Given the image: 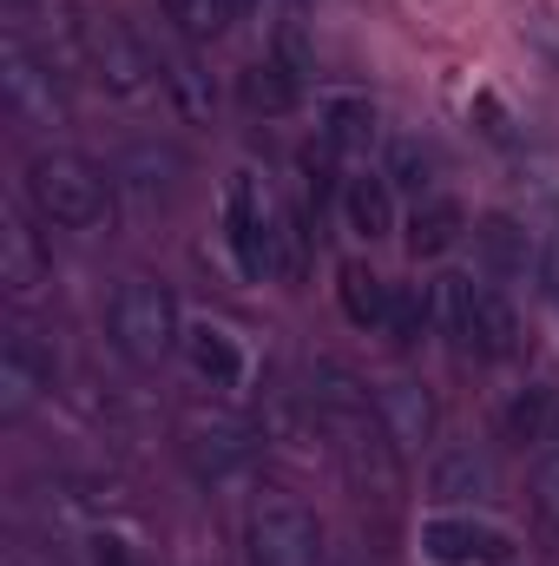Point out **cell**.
<instances>
[{
  "mask_svg": "<svg viewBox=\"0 0 559 566\" xmlns=\"http://www.w3.org/2000/svg\"><path fill=\"white\" fill-rule=\"evenodd\" d=\"M20 191H27V211L60 231H99L113 218V178L86 151H33Z\"/></svg>",
  "mask_w": 559,
  "mask_h": 566,
  "instance_id": "obj_1",
  "label": "cell"
},
{
  "mask_svg": "<svg viewBox=\"0 0 559 566\" xmlns=\"http://www.w3.org/2000/svg\"><path fill=\"white\" fill-rule=\"evenodd\" d=\"M106 336L133 369H158L171 349H184V323H178V296L158 277H126L113 290L106 310Z\"/></svg>",
  "mask_w": 559,
  "mask_h": 566,
  "instance_id": "obj_2",
  "label": "cell"
},
{
  "mask_svg": "<svg viewBox=\"0 0 559 566\" xmlns=\"http://www.w3.org/2000/svg\"><path fill=\"white\" fill-rule=\"evenodd\" d=\"M277 231H283V211L264 185V171L238 165L231 185H224V244H231V264L244 283H264V277H283L277 264Z\"/></svg>",
  "mask_w": 559,
  "mask_h": 566,
  "instance_id": "obj_3",
  "label": "cell"
},
{
  "mask_svg": "<svg viewBox=\"0 0 559 566\" xmlns=\"http://www.w3.org/2000/svg\"><path fill=\"white\" fill-rule=\"evenodd\" d=\"M244 547H251V566H323V527L303 501L264 494L244 514Z\"/></svg>",
  "mask_w": 559,
  "mask_h": 566,
  "instance_id": "obj_4",
  "label": "cell"
},
{
  "mask_svg": "<svg viewBox=\"0 0 559 566\" xmlns=\"http://www.w3.org/2000/svg\"><path fill=\"white\" fill-rule=\"evenodd\" d=\"M0 93H7V113H13L20 126H40V133H60V126H66L60 66L40 60L20 33H7V46H0Z\"/></svg>",
  "mask_w": 559,
  "mask_h": 566,
  "instance_id": "obj_5",
  "label": "cell"
},
{
  "mask_svg": "<svg viewBox=\"0 0 559 566\" xmlns=\"http://www.w3.org/2000/svg\"><path fill=\"white\" fill-rule=\"evenodd\" d=\"M86 73L113 99H139L158 66H151V46H145L119 13H86Z\"/></svg>",
  "mask_w": 559,
  "mask_h": 566,
  "instance_id": "obj_6",
  "label": "cell"
},
{
  "mask_svg": "<svg viewBox=\"0 0 559 566\" xmlns=\"http://www.w3.org/2000/svg\"><path fill=\"white\" fill-rule=\"evenodd\" d=\"M178 448H184V468H191L198 481H224V474H238V468L257 461L264 434L244 422V416H224V409H218V416H184Z\"/></svg>",
  "mask_w": 559,
  "mask_h": 566,
  "instance_id": "obj_7",
  "label": "cell"
},
{
  "mask_svg": "<svg viewBox=\"0 0 559 566\" xmlns=\"http://www.w3.org/2000/svg\"><path fill=\"white\" fill-rule=\"evenodd\" d=\"M336 441H342V474L362 501H402V448L389 428L356 416V422H336Z\"/></svg>",
  "mask_w": 559,
  "mask_h": 566,
  "instance_id": "obj_8",
  "label": "cell"
},
{
  "mask_svg": "<svg viewBox=\"0 0 559 566\" xmlns=\"http://www.w3.org/2000/svg\"><path fill=\"white\" fill-rule=\"evenodd\" d=\"M421 560L434 566H507L514 560V534L494 527V521H474L461 507L421 521Z\"/></svg>",
  "mask_w": 559,
  "mask_h": 566,
  "instance_id": "obj_9",
  "label": "cell"
},
{
  "mask_svg": "<svg viewBox=\"0 0 559 566\" xmlns=\"http://www.w3.org/2000/svg\"><path fill=\"white\" fill-rule=\"evenodd\" d=\"M53 389V349L40 343V329L13 323L0 336V422H27V409Z\"/></svg>",
  "mask_w": 559,
  "mask_h": 566,
  "instance_id": "obj_10",
  "label": "cell"
},
{
  "mask_svg": "<svg viewBox=\"0 0 559 566\" xmlns=\"http://www.w3.org/2000/svg\"><path fill=\"white\" fill-rule=\"evenodd\" d=\"M46 283H53V251L40 244L33 218L20 205H7L0 211V290H7V303L27 310V303L46 296Z\"/></svg>",
  "mask_w": 559,
  "mask_h": 566,
  "instance_id": "obj_11",
  "label": "cell"
},
{
  "mask_svg": "<svg viewBox=\"0 0 559 566\" xmlns=\"http://www.w3.org/2000/svg\"><path fill=\"white\" fill-rule=\"evenodd\" d=\"M376 422L395 434V448H402V454H409V448H428V441H434V428H441L434 389H428L421 376H389V382L376 389Z\"/></svg>",
  "mask_w": 559,
  "mask_h": 566,
  "instance_id": "obj_12",
  "label": "cell"
},
{
  "mask_svg": "<svg viewBox=\"0 0 559 566\" xmlns=\"http://www.w3.org/2000/svg\"><path fill=\"white\" fill-rule=\"evenodd\" d=\"M316 139L329 145L336 158H362L369 145L382 139V113L369 93H323L316 99Z\"/></svg>",
  "mask_w": 559,
  "mask_h": 566,
  "instance_id": "obj_13",
  "label": "cell"
},
{
  "mask_svg": "<svg viewBox=\"0 0 559 566\" xmlns=\"http://www.w3.org/2000/svg\"><path fill=\"white\" fill-rule=\"evenodd\" d=\"M474 258H481V271H487V277L520 283V277H534L540 244H534V231H527L520 218L494 211V218H481V224H474Z\"/></svg>",
  "mask_w": 559,
  "mask_h": 566,
  "instance_id": "obj_14",
  "label": "cell"
},
{
  "mask_svg": "<svg viewBox=\"0 0 559 566\" xmlns=\"http://www.w3.org/2000/svg\"><path fill=\"white\" fill-rule=\"evenodd\" d=\"M184 363H191V376L211 382V389H244V376H251L244 343H238L224 323H211V316L184 329Z\"/></svg>",
  "mask_w": 559,
  "mask_h": 566,
  "instance_id": "obj_15",
  "label": "cell"
},
{
  "mask_svg": "<svg viewBox=\"0 0 559 566\" xmlns=\"http://www.w3.org/2000/svg\"><path fill=\"white\" fill-rule=\"evenodd\" d=\"M494 494V461L487 454H474V448H447L434 468H428V501L434 507H481Z\"/></svg>",
  "mask_w": 559,
  "mask_h": 566,
  "instance_id": "obj_16",
  "label": "cell"
},
{
  "mask_svg": "<svg viewBox=\"0 0 559 566\" xmlns=\"http://www.w3.org/2000/svg\"><path fill=\"white\" fill-rule=\"evenodd\" d=\"M184 171H191V165H184L171 145H151V139L133 145V151L119 158V185L139 198L145 211H151V205H171V198L184 191Z\"/></svg>",
  "mask_w": 559,
  "mask_h": 566,
  "instance_id": "obj_17",
  "label": "cell"
},
{
  "mask_svg": "<svg viewBox=\"0 0 559 566\" xmlns=\"http://www.w3.org/2000/svg\"><path fill=\"white\" fill-rule=\"evenodd\" d=\"M342 224H349L362 244H382V238L395 231V185L376 178V171L342 178Z\"/></svg>",
  "mask_w": 559,
  "mask_h": 566,
  "instance_id": "obj_18",
  "label": "cell"
},
{
  "mask_svg": "<svg viewBox=\"0 0 559 566\" xmlns=\"http://www.w3.org/2000/svg\"><path fill=\"white\" fill-rule=\"evenodd\" d=\"M520 349V310L500 296V290H487V283H474V329H467V356H487V363H507Z\"/></svg>",
  "mask_w": 559,
  "mask_h": 566,
  "instance_id": "obj_19",
  "label": "cell"
},
{
  "mask_svg": "<svg viewBox=\"0 0 559 566\" xmlns=\"http://www.w3.org/2000/svg\"><path fill=\"white\" fill-rule=\"evenodd\" d=\"M336 303H342V316H349L356 329H389V303H395V290L376 277L362 258H349V264L336 271Z\"/></svg>",
  "mask_w": 559,
  "mask_h": 566,
  "instance_id": "obj_20",
  "label": "cell"
},
{
  "mask_svg": "<svg viewBox=\"0 0 559 566\" xmlns=\"http://www.w3.org/2000/svg\"><path fill=\"white\" fill-rule=\"evenodd\" d=\"M467 238V211H461V198H421L415 218H409V251L415 258H447L454 244Z\"/></svg>",
  "mask_w": 559,
  "mask_h": 566,
  "instance_id": "obj_21",
  "label": "cell"
},
{
  "mask_svg": "<svg viewBox=\"0 0 559 566\" xmlns=\"http://www.w3.org/2000/svg\"><path fill=\"white\" fill-rule=\"evenodd\" d=\"M309 409H316V422H356V416H369V389L342 369V363H316L309 369Z\"/></svg>",
  "mask_w": 559,
  "mask_h": 566,
  "instance_id": "obj_22",
  "label": "cell"
},
{
  "mask_svg": "<svg viewBox=\"0 0 559 566\" xmlns=\"http://www.w3.org/2000/svg\"><path fill=\"white\" fill-rule=\"evenodd\" d=\"M296 93H303V80H296V73H283L277 60H257V66H244V73H238V99H244V113L283 119V113L296 106Z\"/></svg>",
  "mask_w": 559,
  "mask_h": 566,
  "instance_id": "obj_23",
  "label": "cell"
},
{
  "mask_svg": "<svg viewBox=\"0 0 559 566\" xmlns=\"http://www.w3.org/2000/svg\"><path fill=\"white\" fill-rule=\"evenodd\" d=\"M553 402H559V382H540V389H520L514 402H507V441H520V448H547V434H553Z\"/></svg>",
  "mask_w": 559,
  "mask_h": 566,
  "instance_id": "obj_24",
  "label": "cell"
},
{
  "mask_svg": "<svg viewBox=\"0 0 559 566\" xmlns=\"http://www.w3.org/2000/svg\"><path fill=\"white\" fill-rule=\"evenodd\" d=\"M428 290H434V323H441L447 349H454V356H467V329H474V277L447 271V277H434Z\"/></svg>",
  "mask_w": 559,
  "mask_h": 566,
  "instance_id": "obj_25",
  "label": "cell"
},
{
  "mask_svg": "<svg viewBox=\"0 0 559 566\" xmlns=\"http://www.w3.org/2000/svg\"><path fill=\"white\" fill-rule=\"evenodd\" d=\"M434 323V290L421 283H395V303H389V343L395 349H421V329Z\"/></svg>",
  "mask_w": 559,
  "mask_h": 566,
  "instance_id": "obj_26",
  "label": "cell"
},
{
  "mask_svg": "<svg viewBox=\"0 0 559 566\" xmlns=\"http://www.w3.org/2000/svg\"><path fill=\"white\" fill-rule=\"evenodd\" d=\"M382 178L402 185V191H415V198H434V151L421 139H389V171Z\"/></svg>",
  "mask_w": 559,
  "mask_h": 566,
  "instance_id": "obj_27",
  "label": "cell"
},
{
  "mask_svg": "<svg viewBox=\"0 0 559 566\" xmlns=\"http://www.w3.org/2000/svg\"><path fill=\"white\" fill-rule=\"evenodd\" d=\"M165 86H171V99H178L184 119H211V73H204L198 60L178 53V60L165 66Z\"/></svg>",
  "mask_w": 559,
  "mask_h": 566,
  "instance_id": "obj_28",
  "label": "cell"
},
{
  "mask_svg": "<svg viewBox=\"0 0 559 566\" xmlns=\"http://www.w3.org/2000/svg\"><path fill=\"white\" fill-rule=\"evenodd\" d=\"M514 27H520V40H527L540 60L559 66V7L553 0H514Z\"/></svg>",
  "mask_w": 559,
  "mask_h": 566,
  "instance_id": "obj_29",
  "label": "cell"
},
{
  "mask_svg": "<svg viewBox=\"0 0 559 566\" xmlns=\"http://www.w3.org/2000/svg\"><path fill=\"white\" fill-rule=\"evenodd\" d=\"M171 20H178L191 40H218V33L238 20V0H171Z\"/></svg>",
  "mask_w": 559,
  "mask_h": 566,
  "instance_id": "obj_30",
  "label": "cell"
},
{
  "mask_svg": "<svg viewBox=\"0 0 559 566\" xmlns=\"http://www.w3.org/2000/svg\"><path fill=\"white\" fill-rule=\"evenodd\" d=\"M467 119H474V133H481L487 145H520V126H514V113H507V106H500V93H487V86L467 99Z\"/></svg>",
  "mask_w": 559,
  "mask_h": 566,
  "instance_id": "obj_31",
  "label": "cell"
},
{
  "mask_svg": "<svg viewBox=\"0 0 559 566\" xmlns=\"http://www.w3.org/2000/svg\"><path fill=\"white\" fill-rule=\"evenodd\" d=\"M80 566H145L139 547L126 541V534H113V527H93L86 541H80Z\"/></svg>",
  "mask_w": 559,
  "mask_h": 566,
  "instance_id": "obj_32",
  "label": "cell"
},
{
  "mask_svg": "<svg viewBox=\"0 0 559 566\" xmlns=\"http://www.w3.org/2000/svg\"><path fill=\"white\" fill-rule=\"evenodd\" d=\"M309 218H296V211H283V231H277V264H283V277L296 283L303 271H309Z\"/></svg>",
  "mask_w": 559,
  "mask_h": 566,
  "instance_id": "obj_33",
  "label": "cell"
},
{
  "mask_svg": "<svg viewBox=\"0 0 559 566\" xmlns=\"http://www.w3.org/2000/svg\"><path fill=\"white\" fill-rule=\"evenodd\" d=\"M534 507H540L547 534L559 541V454H547V468H540V481H534Z\"/></svg>",
  "mask_w": 559,
  "mask_h": 566,
  "instance_id": "obj_34",
  "label": "cell"
},
{
  "mask_svg": "<svg viewBox=\"0 0 559 566\" xmlns=\"http://www.w3.org/2000/svg\"><path fill=\"white\" fill-rule=\"evenodd\" d=\"M547 454H559V402H553V434H547Z\"/></svg>",
  "mask_w": 559,
  "mask_h": 566,
  "instance_id": "obj_35",
  "label": "cell"
},
{
  "mask_svg": "<svg viewBox=\"0 0 559 566\" xmlns=\"http://www.w3.org/2000/svg\"><path fill=\"white\" fill-rule=\"evenodd\" d=\"M553 303H559V277H553Z\"/></svg>",
  "mask_w": 559,
  "mask_h": 566,
  "instance_id": "obj_36",
  "label": "cell"
}]
</instances>
